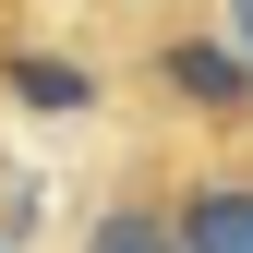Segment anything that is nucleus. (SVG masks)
<instances>
[{
    "label": "nucleus",
    "instance_id": "f257e3e1",
    "mask_svg": "<svg viewBox=\"0 0 253 253\" xmlns=\"http://www.w3.org/2000/svg\"><path fill=\"white\" fill-rule=\"evenodd\" d=\"M169 253H253V181H205V193H181Z\"/></svg>",
    "mask_w": 253,
    "mask_h": 253
},
{
    "label": "nucleus",
    "instance_id": "f03ea898",
    "mask_svg": "<svg viewBox=\"0 0 253 253\" xmlns=\"http://www.w3.org/2000/svg\"><path fill=\"white\" fill-rule=\"evenodd\" d=\"M157 73H169V97H205V121H241V109H253V73H241L229 48H205V37H181Z\"/></svg>",
    "mask_w": 253,
    "mask_h": 253
},
{
    "label": "nucleus",
    "instance_id": "7ed1b4c3",
    "mask_svg": "<svg viewBox=\"0 0 253 253\" xmlns=\"http://www.w3.org/2000/svg\"><path fill=\"white\" fill-rule=\"evenodd\" d=\"M12 97H24V109H97V84H84L73 60H37V48H24V60H12Z\"/></svg>",
    "mask_w": 253,
    "mask_h": 253
},
{
    "label": "nucleus",
    "instance_id": "20e7f679",
    "mask_svg": "<svg viewBox=\"0 0 253 253\" xmlns=\"http://www.w3.org/2000/svg\"><path fill=\"white\" fill-rule=\"evenodd\" d=\"M84 253H169V205H109L84 229Z\"/></svg>",
    "mask_w": 253,
    "mask_h": 253
},
{
    "label": "nucleus",
    "instance_id": "39448f33",
    "mask_svg": "<svg viewBox=\"0 0 253 253\" xmlns=\"http://www.w3.org/2000/svg\"><path fill=\"white\" fill-rule=\"evenodd\" d=\"M229 60L253 73V0H229Z\"/></svg>",
    "mask_w": 253,
    "mask_h": 253
}]
</instances>
